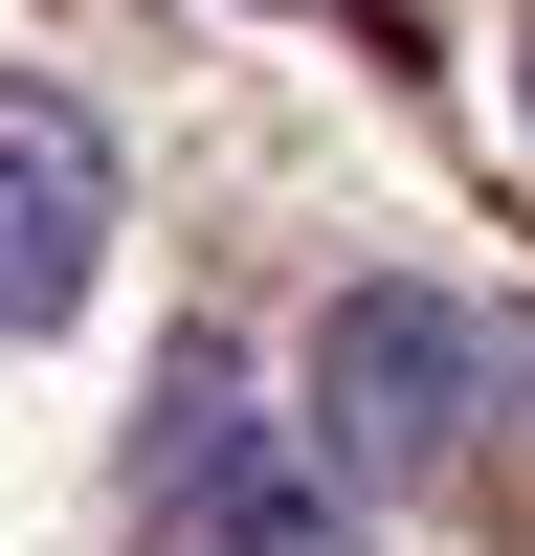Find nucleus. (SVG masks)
I'll list each match as a JSON object with an SVG mask.
<instances>
[{"label":"nucleus","instance_id":"2","mask_svg":"<svg viewBox=\"0 0 535 556\" xmlns=\"http://www.w3.org/2000/svg\"><path fill=\"white\" fill-rule=\"evenodd\" d=\"M134 556H335V468L268 445V379L223 334H157V401H134Z\"/></svg>","mask_w":535,"mask_h":556},{"label":"nucleus","instance_id":"4","mask_svg":"<svg viewBox=\"0 0 535 556\" xmlns=\"http://www.w3.org/2000/svg\"><path fill=\"white\" fill-rule=\"evenodd\" d=\"M513 112H535V23H513Z\"/></svg>","mask_w":535,"mask_h":556},{"label":"nucleus","instance_id":"1","mask_svg":"<svg viewBox=\"0 0 535 556\" xmlns=\"http://www.w3.org/2000/svg\"><path fill=\"white\" fill-rule=\"evenodd\" d=\"M513 401H535V356L490 334L469 290H424V267H380V290L312 312V468H335V490H446V468H490Z\"/></svg>","mask_w":535,"mask_h":556},{"label":"nucleus","instance_id":"3","mask_svg":"<svg viewBox=\"0 0 535 556\" xmlns=\"http://www.w3.org/2000/svg\"><path fill=\"white\" fill-rule=\"evenodd\" d=\"M89 267H112V134H89V89L0 67V356L67 334Z\"/></svg>","mask_w":535,"mask_h":556}]
</instances>
